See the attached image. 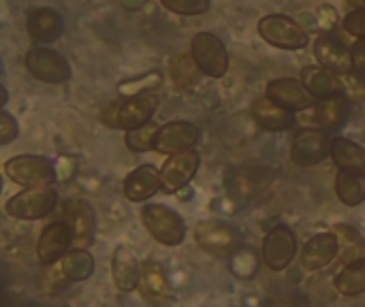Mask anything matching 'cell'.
I'll return each instance as SVG.
<instances>
[{
    "mask_svg": "<svg viewBox=\"0 0 365 307\" xmlns=\"http://www.w3.org/2000/svg\"><path fill=\"white\" fill-rule=\"evenodd\" d=\"M156 109H158V96L154 92L145 90V92L133 94L124 100H113L101 113V120L111 128L130 130V128H137V126L150 122L154 118Z\"/></svg>",
    "mask_w": 365,
    "mask_h": 307,
    "instance_id": "6da1fadb",
    "label": "cell"
},
{
    "mask_svg": "<svg viewBox=\"0 0 365 307\" xmlns=\"http://www.w3.org/2000/svg\"><path fill=\"white\" fill-rule=\"evenodd\" d=\"M195 239L203 252L214 259H231L242 248V235L235 227L220 220H203L195 227Z\"/></svg>",
    "mask_w": 365,
    "mask_h": 307,
    "instance_id": "7a4b0ae2",
    "label": "cell"
},
{
    "mask_svg": "<svg viewBox=\"0 0 365 307\" xmlns=\"http://www.w3.org/2000/svg\"><path fill=\"white\" fill-rule=\"evenodd\" d=\"M141 220L145 229L150 231V235L163 246L175 248L186 239V224L182 216L163 203L145 205L141 212Z\"/></svg>",
    "mask_w": 365,
    "mask_h": 307,
    "instance_id": "3957f363",
    "label": "cell"
},
{
    "mask_svg": "<svg viewBox=\"0 0 365 307\" xmlns=\"http://www.w3.org/2000/svg\"><path fill=\"white\" fill-rule=\"evenodd\" d=\"M58 205V192L51 186L26 188L11 197L4 205V212L15 220H41L49 216Z\"/></svg>",
    "mask_w": 365,
    "mask_h": 307,
    "instance_id": "277c9868",
    "label": "cell"
},
{
    "mask_svg": "<svg viewBox=\"0 0 365 307\" xmlns=\"http://www.w3.org/2000/svg\"><path fill=\"white\" fill-rule=\"evenodd\" d=\"M4 173L11 182L24 188H36V186H53L56 184V169L49 158L43 156H15L4 162Z\"/></svg>",
    "mask_w": 365,
    "mask_h": 307,
    "instance_id": "5b68a950",
    "label": "cell"
},
{
    "mask_svg": "<svg viewBox=\"0 0 365 307\" xmlns=\"http://www.w3.org/2000/svg\"><path fill=\"white\" fill-rule=\"evenodd\" d=\"M259 34L263 36V41H267L274 47H280V49H304V47H308L306 30L293 17L282 15V13H269V15L261 17Z\"/></svg>",
    "mask_w": 365,
    "mask_h": 307,
    "instance_id": "8992f818",
    "label": "cell"
},
{
    "mask_svg": "<svg viewBox=\"0 0 365 307\" xmlns=\"http://www.w3.org/2000/svg\"><path fill=\"white\" fill-rule=\"evenodd\" d=\"M190 53L203 75L220 79L229 71V53L225 43L212 32H199L192 36Z\"/></svg>",
    "mask_w": 365,
    "mask_h": 307,
    "instance_id": "52a82bcc",
    "label": "cell"
},
{
    "mask_svg": "<svg viewBox=\"0 0 365 307\" xmlns=\"http://www.w3.org/2000/svg\"><path fill=\"white\" fill-rule=\"evenodd\" d=\"M28 73L43 81V83H64L71 79V64L68 60L49 47H34L26 56Z\"/></svg>",
    "mask_w": 365,
    "mask_h": 307,
    "instance_id": "ba28073f",
    "label": "cell"
},
{
    "mask_svg": "<svg viewBox=\"0 0 365 307\" xmlns=\"http://www.w3.org/2000/svg\"><path fill=\"white\" fill-rule=\"evenodd\" d=\"M331 156V141L325 130L304 128L293 137L291 160L299 167H314Z\"/></svg>",
    "mask_w": 365,
    "mask_h": 307,
    "instance_id": "9c48e42d",
    "label": "cell"
},
{
    "mask_svg": "<svg viewBox=\"0 0 365 307\" xmlns=\"http://www.w3.org/2000/svg\"><path fill=\"white\" fill-rule=\"evenodd\" d=\"M295 252H297V239L291 227L278 224L267 233L263 241V261L272 271H284L293 263Z\"/></svg>",
    "mask_w": 365,
    "mask_h": 307,
    "instance_id": "30bf717a",
    "label": "cell"
},
{
    "mask_svg": "<svg viewBox=\"0 0 365 307\" xmlns=\"http://www.w3.org/2000/svg\"><path fill=\"white\" fill-rule=\"evenodd\" d=\"M199 162H201V156L192 147L178 152V154H171L160 169L163 190L171 194V192L186 188L192 182V177L199 169Z\"/></svg>",
    "mask_w": 365,
    "mask_h": 307,
    "instance_id": "8fae6325",
    "label": "cell"
},
{
    "mask_svg": "<svg viewBox=\"0 0 365 307\" xmlns=\"http://www.w3.org/2000/svg\"><path fill=\"white\" fill-rule=\"evenodd\" d=\"M71 244H73L71 227L66 224V220H56L41 231L38 241H36V256L43 265H53L62 261Z\"/></svg>",
    "mask_w": 365,
    "mask_h": 307,
    "instance_id": "7c38bea8",
    "label": "cell"
},
{
    "mask_svg": "<svg viewBox=\"0 0 365 307\" xmlns=\"http://www.w3.org/2000/svg\"><path fill=\"white\" fill-rule=\"evenodd\" d=\"M314 56L321 62V66L342 75L349 71H355L353 64V51L331 32H323L314 41Z\"/></svg>",
    "mask_w": 365,
    "mask_h": 307,
    "instance_id": "4fadbf2b",
    "label": "cell"
},
{
    "mask_svg": "<svg viewBox=\"0 0 365 307\" xmlns=\"http://www.w3.org/2000/svg\"><path fill=\"white\" fill-rule=\"evenodd\" d=\"M265 96H269L272 100L280 103L282 107H287L291 111H304V109H310L314 105V96L304 85V81H297V79H291V77L272 79L267 83Z\"/></svg>",
    "mask_w": 365,
    "mask_h": 307,
    "instance_id": "5bb4252c",
    "label": "cell"
},
{
    "mask_svg": "<svg viewBox=\"0 0 365 307\" xmlns=\"http://www.w3.org/2000/svg\"><path fill=\"white\" fill-rule=\"evenodd\" d=\"M201 137L199 126L190 124V122H169L165 126L158 128L156 135V143L154 150L158 154H178L184 150H190Z\"/></svg>",
    "mask_w": 365,
    "mask_h": 307,
    "instance_id": "9a60e30c",
    "label": "cell"
},
{
    "mask_svg": "<svg viewBox=\"0 0 365 307\" xmlns=\"http://www.w3.org/2000/svg\"><path fill=\"white\" fill-rule=\"evenodd\" d=\"M340 252V244L336 233H319L312 239H308V244L302 250V265L306 271L314 274L321 271L325 267H329Z\"/></svg>",
    "mask_w": 365,
    "mask_h": 307,
    "instance_id": "2e32d148",
    "label": "cell"
},
{
    "mask_svg": "<svg viewBox=\"0 0 365 307\" xmlns=\"http://www.w3.org/2000/svg\"><path fill=\"white\" fill-rule=\"evenodd\" d=\"M64 220L73 231V244L88 246L92 244L94 229H96V214L88 201L71 199L64 203Z\"/></svg>",
    "mask_w": 365,
    "mask_h": 307,
    "instance_id": "e0dca14e",
    "label": "cell"
},
{
    "mask_svg": "<svg viewBox=\"0 0 365 307\" xmlns=\"http://www.w3.org/2000/svg\"><path fill=\"white\" fill-rule=\"evenodd\" d=\"M163 188L160 171L154 165H141L133 169L124 179V194L133 203H143L152 199Z\"/></svg>",
    "mask_w": 365,
    "mask_h": 307,
    "instance_id": "ac0fdd59",
    "label": "cell"
},
{
    "mask_svg": "<svg viewBox=\"0 0 365 307\" xmlns=\"http://www.w3.org/2000/svg\"><path fill=\"white\" fill-rule=\"evenodd\" d=\"M111 271H113V282H115L118 291H122V293H133L141 284L143 271H141L135 250L128 246L115 248L113 261H111Z\"/></svg>",
    "mask_w": 365,
    "mask_h": 307,
    "instance_id": "d6986e66",
    "label": "cell"
},
{
    "mask_svg": "<svg viewBox=\"0 0 365 307\" xmlns=\"http://www.w3.org/2000/svg\"><path fill=\"white\" fill-rule=\"evenodd\" d=\"M64 32V17L51 6H38L28 13V34L38 43H51Z\"/></svg>",
    "mask_w": 365,
    "mask_h": 307,
    "instance_id": "ffe728a7",
    "label": "cell"
},
{
    "mask_svg": "<svg viewBox=\"0 0 365 307\" xmlns=\"http://www.w3.org/2000/svg\"><path fill=\"white\" fill-rule=\"evenodd\" d=\"M252 115L257 120V124L265 130L272 132H280V130H289L295 124L293 111L282 107L280 103L272 100L269 96L265 98H257L252 105Z\"/></svg>",
    "mask_w": 365,
    "mask_h": 307,
    "instance_id": "44dd1931",
    "label": "cell"
},
{
    "mask_svg": "<svg viewBox=\"0 0 365 307\" xmlns=\"http://www.w3.org/2000/svg\"><path fill=\"white\" fill-rule=\"evenodd\" d=\"M349 113V98L344 94L319 98V103H314V122H319L323 130H336L344 126Z\"/></svg>",
    "mask_w": 365,
    "mask_h": 307,
    "instance_id": "7402d4cb",
    "label": "cell"
},
{
    "mask_svg": "<svg viewBox=\"0 0 365 307\" xmlns=\"http://www.w3.org/2000/svg\"><path fill=\"white\" fill-rule=\"evenodd\" d=\"M331 158L336 162V167L340 171H351V173H361L365 175V147L351 141V139H344V137H338L331 141Z\"/></svg>",
    "mask_w": 365,
    "mask_h": 307,
    "instance_id": "603a6c76",
    "label": "cell"
},
{
    "mask_svg": "<svg viewBox=\"0 0 365 307\" xmlns=\"http://www.w3.org/2000/svg\"><path fill=\"white\" fill-rule=\"evenodd\" d=\"M302 81L312 92L314 98H329L342 94L340 79L334 75V71L325 66H306L302 71Z\"/></svg>",
    "mask_w": 365,
    "mask_h": 307,
    "instance_id": "cb8c5ba5",
    "label": "cell"
},
{
    "mask_svg": "<svg viewBox=\"0 0 365 307\" xmlns=\"http://www.w3.org/2000/svg\"><path fill=\"white\" fill-rule=\"evenodd\" d=\"M331 231L336 233L338 244H340L338 259L342 261V265H351L359 259H365V239L357 229L349 224H338Z\"/></svg>",
    "mask_w": 365,
    "mask_h": 307,
    "instance_id": "d4e9b609",
    "label": "cell"
},
{
    "mask_svg": "<svg viewBox=\"0 0 365 307\" xmlns=\"http://www.w3.org/2000/svg\"><path fill=\"white\" fill-rule=\"evenodd\" d=\"M336 192L342 205L346 207H359L365 201V175L340 171L336 177Z\"/></svg>",
    "mask_w": 365,
    "mask_h": 307,
    "instance_id": "484cf974",
    "label": "cell"
},
{
    "mask_svg": "<svg viewBox=\"0 0 365 307\" xmlns=\"http://www.w3.org/2000/svg\"><path fill=\"white\" fill-rule=\"evenodd\" d=\"M62 274L71 282H81L88 280L94 274V259L86 248H75L68 250L62 256Z\"/></svg>",
    "mask_w": 365,
    "mask_h": 307,
    "instance_id": "4316f807",
    "label": "cell"
},
{
    "mask_svg": "<svg viewBox=\"0 0 365 307\" xmlns=\"http://www.w3.org/2000/svg\"><path fill=\"white\" fill-rule=\"evenodd\" d=\"M334 284L336 291L344 297H357L365 293V259L344 265V269L336 276Z\"/></svg>",
    "mask_w": 365,
    "mask_h": 307,
    "instance_id": "83f0119b",
    "label": "cell"
},
{
    "mask_svg": "<svg viewBox=\"0 0 365 307\" xmlns=\"http://www.w3.org/2000/svg\"><path fill=\"white\" fill-rule=\"evenodd\" d=\"M156 135H158V126L150 120V122H145V124H141L137 128L126 130L124 143L133 152H150V150H154Z\"/></svg>",
    "mask_w": 365,
    "mask_h": 307,
    "instance_id": "f1b7e54d",
    "label": "cell"
},
{
    "mask_svg": "<svg viewBox=\"0 0 365 307\" xmlns=\"http://www.w3.org/2000/svg\"><path fill=\"white\" fill-rule=\"evenodd\" d=\"M141 282H143V291L145 295H154V299H160V297H171V284L165 276V271L154 265V263H145L143 267V276H141Z\"/></svg>",
    "mask_w": 365,
    "mask_h": 307,
    "instance_id": "f546056e",
    "label": "cell"
},
{
    "mask_svg": "<svg viewBox=\"0 0 365 307\" xmlns=\"http://www.w3.org/2000/svg\"><path fill=\"white\" fill-rule=\"evenodd\" d=\"M231 271L233 276L242 278V280H250L259 274V256L250 250V248H240L233 256H231Z\"/></svg>",
    "mask_w": 365,
    "mask_h": 307,
    "instance_id": "4dcf8cb0",
    "label": "cell"
},
{
    "mask_svg": "<svg viewBox=\"0 0 365 307\" xmlns=\"http://www.w3.org/2000/svg\"><path fill=\"white\" fill-rule=\"evenodd\" d=\"M340 85H342V94L351 100V103H365V77L359 71H349L338 75Z\"/></svg>",
    "mask_w": 365,
    "mask_h": 307,
    "instance_id": "1f68e13d",
    "label": "cell"
},
{
    "mask_svg": "<svg viewBox=\"0 0 365 307\" xmlns=\"http://www.w3.org/2000/svg\"><path fill=\"white\" fill-rule=\"evenodd\" d=\"M163 6L178 15H203L210 11V0H160Z\"/></svg>",
    "mask_w": 365,
    "mask_h": 307,
    "instance_id": "d6a6232c",
    "label": "cell"
},
{
    "mask_svg": "<svg viewBox=\"0 0 365 307\" xmlns=\"http://www.w3.org/2000/svg\"><path fill=\"white\" fill-rule=\"evenodd\" d=\"M342 26L349 34L361 38L365 36V6H359V9H351L346 13V17L342 19Z\"/></svg>",
    "mask_w": 365,
    "mask_h": 307,
    "instance_id": "836d02e7",
    "label": "cell"
},
{
    "mask_svg": "<svg viewBox=\"0 0 365 307\" xmlns=\"http://www.w3.org/2000/svg\"><path fill=\"white\" fill-rule=\"evenodd\" d=\"M17 135H19L17 120H15L9 111H2V113H0V143L6 145V143H11Z\"/></svg>",
    "mask_w": 365,
    "mask_h": 307,
    "instance_id": "e575fe53",
    "label": "cell"
},
{
    "mask_svg": "<svg viewBox=\"0 0 365 307\" xmlns=\"http://www.w3.org/2000/svg\"><path fill=\"white\" fill-rule=\"evenodd\" d=\"M353 51V64H355V71L359 73H365V36L357 38L355 45L351 47Z\"/></svg>",
    "mask_w": 365,
    "mask_h": 307,
    "instance_id": "d590c367",
    "label": "cell"
},
{
    "mask_svg": "<svg viewBox=\"0 0 365 307\" xmlns=\"http://www.w3.org/2000/svg\"><path fill=\"white\" fill-rule=\"evenodd\" d=\"M148 0H120V4L126 9V11H141L145 6Z\"/></svg>",
    "mask_w": 365,
    "mask_h": 307,
    "instance_id": "8d00e7d4",
    "label": "cell"
},
{
    "mask_svg": "<svg viewBox=\"0 0 365 307\" xmlns=\"http://www.w3.org/2000/svg\"><path fill=\"white\" fill-rule=\"evenodd\" d=\"M346 6L349 9H359V6H365V0H346Z\"/></svg>",
    "mask_w": 365,
    "mask_h": 307,
    "instance_id": "74e56055",
    "label": "cell"
}]
</instances>
